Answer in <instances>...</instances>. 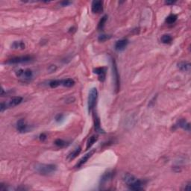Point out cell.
<instances>
[{
	"mask_svg": "<svg viewBox=\"0 0 191 191\" xmlns=\"http://www.w3.org/2000/svg\"><path fill=\"white\" fill-rule=\"evenodd\" d=\"M124 181L128 187V189L131 190L138 191L143 190V181L140 179H136L134 175H131L129 173H126L124 175Z\"/></svg>",
	"mask_w": 191,
	"mask_h": 191,
	"instance_id": "1",
	"label": "cell"
},
{
	"mask_svg": "<svg viewBox=\"0 0 191 191\" xmlns=\"http://www.w3.org/2000/svg\"><path fill=\"white\" fill-rule=\"evenodd\" d=\"M34 170L40 175H49L57 170V166L54 164H38L34 166Z\"/></svg>",
	"mask_w": 191,
	"mask_h": 191,
	"instance_id": "2",
	"label": "cell"
},
{
	"mask_svg": "<svg viewBox=\"0 0 191 191\" xmlns=\"http://www.w3.org/2000/svg\"><path fill=\"white\" fill-rule=\"evenodd\" d=\"M98 96V91L96 87H93L90 90L88 96V111L89 113L93 111L96 105V99Z\"/></svg>",
	"mask_w": 191,
	"mask_h": 191,
	"instance_id": "3",
	"label": "cell"
},
{
	"mask_svg": "<svg viewBox=\"0 0 191 191\" xmlns=\"http://www.w3.org/2000/svg\"><path fill=\"white\" fill-rule=\"evenodd\" d=\"M16 75L24 81H30L33 78V72L30 69H20L16 72Z\"/></svg>",
	"mask_w": 191,
	"mask_h": 191,
	"instance_id": "4",
	"label": "cell"
},
{
	"mask_svg": "<svg viewBox=\"0 0 191 191\" xmlns=\"http://www.w3.org/2000/svg\"><path fill=\"white\" fill-rule=\"evenodd\" d=\"M112 71H113V77H114V85H115V90L116 93H118L120 87V81H119V72H118V70H117V64H116V61L114 59H112Z\"/></svg>",
	"mask_w": 191,
	"mask_h": 191,
	"instance_id": "5",
	"label": "cell"
},
{
	"mask_svg": "<svg viewBox=\"0 0 191 191\" xmlns=\"http://www.w3.org/2000/svg\"><path fill=\"white\" fill-rule=\"evenodd\" d=\"M32 59L33 58L31 56H20V57H15V58L8 60L5 63H8V64H18V63H28V62L31 61Z\"/></svg>",
	"mask_w": 191,
	"mask_h": 191,
	"instance_id": "6",
	"label": "cell"
},
{
	"mask_svg": "<svg viewBox=\"0 0 191 191\" xmlns=\"http://www.w3.org/2000/svg\"><path fill=\"white\" fill-rule=\"evenodd\" d=\"M16 129L20 133H26L31 131V128L23 119H22L16 123Z\"/></svg>",
	"mask_w": 191,
	"mask_h": 191,
	"instance_id": "7",
	"label": "cell"
},
{
	"mask_svg": "<svg viewBox=\"0 0 191 191\" xmlns=\"http://www.w3.org/2000/svg\"><path fill=\"white\" fill-rule=\"evenodd\" d=\"M114 175V173L112 171H108L102 175V176L101 177V179H100V186H105V184H106L107 183L112 180L113 177Z\"/></svg>",
	"mask_w": 191,
	"mask_h": 191,
	"instance_id": "8",
	"label": "cell"
},
{
	"mask_svg": "<svg viewBox=\"0 0 191 191\" xmlns=\"http://www.w3.org/2000/svg\"><path fill=\"white\" fill-rule=\"evenodd\" d=\"M92 12L94 14H99L103 11V2L99 0H96L92 2L91 5Z\"/></svg>",
	"mask_w": 191,
	"mask_h": 191,
	"instance_id": "9",
	"label": "cell"
},
{
	"mask_svg": "<svg viewBox=\"0 0 191 191\" xmlns=\"http://www.w3.org/2000/svg\"><path fill=\"white\" fill-rule=\"evenodd\" d=\"M94 152H95V150H92V151H90V152H88V153H87L85 155H84L83 157L80 159L79 161L77 163V164H76L75 167H76V168L81 167V166H83L84 164H85V163H86L87 161L89 160V158H90L93 155Z\"/></svg>",
	"mask_w": 191,
	"mask_h": 191,
	"instance_id": "10",
	"label": "cell"
},
{
	"mask_svg": "<svg viewBox=\"0 0 191 191\" xmlns=\"http://www.w3.org/2000/svg\"><path fill=\"white\" fill-rule=\"evenodd\" d=\"M107 69L105 67H97L93 70V72L99 76V79L100 81H104L105 79Z\"/></svg>",
	"mask_w": 191,
	"mask_h": 191,
	"instance_id": "11",
	"label": "cell"
},
{
	"mask_svg": "<svg viewBox=\"0 0 191 191\" xmlns=\"http://www.w3.org/2000/svg\"><path fill=\"white\" fill-rule=\"evenodd\" d=\"M128 40L127 39H121L116 42L115 49L117 51H123L128 46Z\"/></svg>",
	"mask_w": 191,
	"mask_h": 191,
	"instance_id": "12",
	"label": "cell"
},
{
	"mask_svg": "<svg viewBox=\"0 0 191 191\" xmlns=\"http://www.w3.org/2000/svg\"><path fill=\"white\" fill-rule=\"evenodd\" d=\"M175 126H176L177 127L183 128V129L185 130V131H188V132L190 131V124L184 119H179V120L177 122Z\"/></svg>",
	"mask_w": 191,
	"mask_h": 191,
	"instance_id": "13",
	"label": "cell"
},
{
	"mask_svg": "<svg viewBox=\"0 0 191 191\" xmlns=\"http://www.w3.org/2000/svg\"><path fill=\"white\" fill-rule=\"evenodd\" d=\"M22 101H23V98L21 96L13 97L7 104L8 108H14V107L16 106V105H20V103L22 102Z\"/></svg>",
	"mask_w": 191,
	"mask_h": 191,
	"instance_id": "14",
	"label": "cell"
},
{
	"mask_svg": "<svg viewBox=\"0 0 191 191\" xmlns=\"http://www.w3.org/2000/svg\"><path fill=\"white\" fill-rule=\"evenodd\" d=\"M190 63L188 61H181L178 63V68L184 72H190Z\"/></svg>",
	"mask_w": 191,
	"mask_h": 191,
	"instance_id": "15",
	"label": "cell"
},
{
	"mask_svg": "<svg viewBox=\"0 0 191 191\" xmlns=\"http://www.w3.org/2000/svg\"><path fill=\"white\" fill-rule=\"evenodd\" d=\"M81 148L80 147V146H78V147H76V148L75 149L73 150L72 152H70V155H68V157H67L68 160H73L74 158H76L78 155H79L80 152H81Z\"/></svg>",
	"mask_w": 191,
	"mask_h": 191,
	"instance_id": "16",
	"label": "cell"
},
{
	"mask_svg": "<svg viewBox=\"0 0 191 191\" xmlns=\"http://www.w3.org/2000/svg\"><path fill=\"white\" fill-rule=\"evenodd\" d=\"M94 128H95L96 132H99V133H104L103 130L101 128L100 120H99V118L97 115H96L94 117Z\"/></svg>",
	"mask_w": 191,
	"mask_h": 191,
	"instance_id": "17",
	"label": "cell"
},
{
	"mask_svg": "<svg viewBox=\"0 0 191 191\" xmlns=\"http://www.w3.org/2000/svg\"><path fill=\"white\" fill-rule=\"evenodd\" d=\"M75 81L72 78H67V79H61V86L67 87H72L74 86Z\"/></svg>",
	"mask_w": 191,
	"mask_h": 191,
	"instance_id": "18",
	"label": "cell"
},
{
	"mask_svg": "<svg viewBox=\"0 0 191 191\" xmlns=\"http://www.w3.org/2000/svg\"><path fill=\"white\" fill-rule=\"evenodd\" d=\"M25 45L23 41H14L11 45V48L14 49H24Z\"/></svg>",
	"mask_w": 191,
	"mask_h": 191,
	"instance_id": "19",
	"label": "cell"
},
{
	"mask_svg": "<svg viewBox=\"0 0 191 191\" xmlns=\"http://www.w3.org/2000/svg\"><path fill=\"white\" fill-rule=\"evenodd\" d=\"M97 139H98L97 136H96V135L91 136V137L88 139L87 142V147H86L87 149H90V147H91V146H92L93 145L94 143L96 142Z\"/></svg>",
	"mask_w": 191,
	"mask_h": 191,
	"instance_id": "20",
	"label": "cell"
},
{
	"mask_svg": "<svg viewBox=\"0 0 191 191\" xmlns=\"http://www.w3.org/2000/svg\"><path fill=\"white\" fill-rule=\"evenodd\" d=\"M107 20H108V16H107V15H105V16H103L102 17L100 21L99 22V24H98V29H99V30H102V29H104Z\"/></svg>",
	"mask_w": 191,
	"mask_h": 191,
	"instance_id": "21",
	"label": "cell"
},
{
	"mask_svg": "<svg viewBox=\"0 0 191 191\" xmlns=\"http://www.w3.org/2000/svg\"><path fill=\"white\" fill-rule=\"evenodd\" d=\"M177 20V16L175 14H170L166 18V23L168 24L174 23Z\"/></svg>",
	"mask_w": 191,
	"mask_h": 191,
	"instance_id": "22",
	"label": "cell"
},
{
	"mask_svg": "<svg viewBox=\"0 0 191 191\" xmlns=\"http://www.w3.org/2000/svg\"><path fill=\"white\" fill-rule=\"evenodd\" d=\"M160 40H161V41H162V43H170V42L172 41V40H173V38L171 37V35H170V34H164L162 37H161V38H160Z\"/></svg>",
	"mask_w": 191,
	"mask_h": 191,
	"instance_id": "23",
	"label": "cell"
},
{
	"mask_svg": "<svg viewBox=\"0 0 191 191\" xmlns=\"http://www.w3.org/2000/svg\"><path fill=\"white\" fill-rule=\"evenodd\" d=\"M49 85L52 88H55L58 86H61V80H54L49 82Z\"/></svg>",
	"mask_w": 191,
	"mask_h": 191,
	"instance_id": "24",
	"label": "cell"
},
{
	"mask_svg": "<svg viewBox=\"0 0 191 191\" xmlns=\"http://www.w3.org/2000/svg\"><path fill=\"white\" fill-rule=\"evenodd\" d=\"M55 144L57 146H58V147H64V146H67V143L61 140V139H57L55 141Z\"/></svg>",
	"mask_w": 191,
	"mask_h": 191,
	"instance_id": "25",
	"label": "cell"
},
{
	"mask_svg": "<svg viewBox=\"0 0 191 191\" xmlns=\"http://www.w3.org/2000/svg\"><path fill=\"white\" fill-rule=\"evenodd\" d=\"M111 38V35H108V34H101V35L99 37V38H98V40H99V41L100 42H104L105 41V40H108V39H110Z\"/></svg>",
	"mask_w": 191,
	"mask_h": 191,
	"instance_id": "26",
	"label": "cell"
},
{
	"mask_svg": "<svg viewBox=\"0 0 191 191\" xmlns=\"http://www.w3.org/2000/svg\"><path fill=\"white\" fill-rule=\"evenodd\" d=\"M182 190H191L190 183V182L187 183V184L184 186V188H182Z\"/></svg>",
	"mask_w": 191,
	"mask_h": 191,
	"instance_id": "27",
	"label": "cell"
},
{
	"mask_svg": "<svg viewBox=\"0 0 191 191\" xmlns=\"http://www.w3.org/2000/svg\"><path fill=\"white\" fill-rule=\"evenodd\" d=\"M63 116L62 115V114H58L55 117L56 122H60V121H61L62 119H63Z\"/></svg>",
	"mask_w": 191,
	"mask_h": 191,
	"instance_id": "28",
	"label": "cell"
},
{
	"mask_svg": "<svg viewBox=\"0 0 191 191\" xmlns=\"http://www.w3.org/2000/svg\"><path fill=\"white\" fill-rule=\"evenodd\" d=\"M7 108H8L7 104H5L4 102L1 103V112H3L5 110V109H7Z\"/></svg>",
	"mask_w": 191,
	"mask_h": 191,
	"instance_id": "29",
	"label": "cell"
},
{
	"mask_svg": "<svg viewBox=\"0 0 191 191\" xmlns=\"http://www.w3.org/2000/svg\"><path fill=\"white\" fill-rule=\"evenodd\" d=\"M46 139V135L45 134H40V141H45Z\"/></svg>",
	"mask_w": 191,
	"mask_h": 191,
	"instance_id": "30",
	"label": "cell"
},
{
	"mask_svg": "<svg viewBox=\"0 0 191 191\" xmlns=\"http://www.w3.org/2000/svg\"><path fill=\"white\" fill-rule=\"evenodd\" d=\"M70 4H71L70 2H61V5L62 6H67L68 5H70Z\"/></svg>",
	"mask_w": 191,
	"mask_h": 191,
	"instance_id": "31",
	"label": "cell"
},
{
	"mask_svg": "<svg viewBox=\"0 0 191 191\" xmlns=\"http://www.w3.org/2000/svg\"><path fill=\"white\" fill-rule=\"evenodd\" d=\"M175 2H173V1H171V2H170V1H166L165 3H166V5H173V4L175 3Z\"/></svg>",
	"mask_w": 191,
	"mask_h": 191,
	"instance_id": "32",
	"label": "cell"
}]
</instances>
